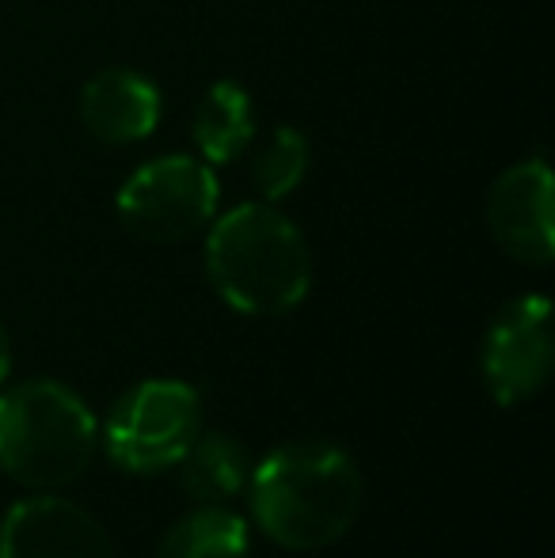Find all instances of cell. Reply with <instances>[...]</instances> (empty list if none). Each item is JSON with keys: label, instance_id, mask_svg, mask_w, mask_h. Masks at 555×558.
<instances>
[{"label": "cell", "instance_id": "obj_1", "mask_svg": "<svg viewBox=\"0 0 555 558\" xmlns=\"http://www.w3.org/2000/svg\"><path fill=\"white\" fill-rule=\"evenodd\" d=\"M252 521L286 551H319L354 529L362 471L354 456L327 441H293L267 452L248 475Z\"/></svg>", "mask_w": 555, "mask_h": 558}, {"label": "cell", "instance_id": "obj_2", "mask_svg": "<svg viewBox=\"0 0 555 558\" xmlns=\"http://www.w3.org/2000/svg\"><path fill=\"white\" fill-rule=\"evenodd\" d=\"M206 274L240 316H286L312 289V251L275 202H244L209 221Z\"/></svg>", "mask_w": 555, "mask_h": 558}, {"label": "cell", "instance_id": "obj_3", "mask_svg": "<svg viewBox=\"0 0 555 558\" xmlns=\"http://www.w3.org/2000/svg\"><path fill=\"white\" fill-rule=\"evenodd\" d=\"M99 422L73 388L23 380L0 391V471L31 490H61L92 468Z\"/></svg>", "mask_w": 555, "mask_h": 558}, {"label": "cell", "instance_id": "obj_4", "mask_svg": "<svg viewBox=\"0 0 555 558\" xmlns=\"http://www.w3.org/2000/svg\"><path fill=\"white\" fill-rule=\"evenodd\" d=\"M202 434V399L186 380H141L104 422V448L122 471L176 468Z\"/></svg>", "mask_w": 555, "mask_h": 558}, {"label": "cell", "instance_id": "obj_5", "mask_svg": "<svg viewBox=\"0 0 555 558\" xmlns=\"http://www.w3.org/2000/svg\"><path fill=\"white\" fill-rule=\"evenodd\" d=\"M221 186L206 160L171 153L141 163L122 183L119 221L145 243H183L217 217Z\"/></svg>", "mask_w": 555, "mask_h": 558}, {"label": "cell", "instance_id": "obj_6", "mask_svg": "<svg viewBox=\"0 0 555 558\" xmlns=\"http://www.w3.org/2000/svg\"><path fill=\"white\" fill-rule=\"evenodd\" d=\"M483 384L503 407L529 403L548 384L555 365L552 301L529 293L510 301L487 327L483 338Z\"/></svg>", "mask_w": 555, "mask_h": 558}, {"label": "cell", "instance_id": "obj_7", "mask_svg": "<svg viewBox=\"0 0 555 558\" xmlns=\"http://www.w3.org/2000/svg\"><path fill=\"white\" fill-rule=\"evenodd\" d=\"M487 228L510 258L548 266L555 258V186L548 160L533 156L495 179L487 194Z\"/></svg>", "mask_w": 555, "mask_h": 558}, {"label": "cell", "instance_id": "obj_8", "mask_svg": "<svg viewBox=\"0 0 555 558\" xmlns=\"http://www.w3.org/2000/svg\"><path fill=\"white\" fill-rule=\"evenodd\" d=\"M0 558H114V547L84 506L38 490L0 521Z\"/></svg>", "mask_w": 555, "mask_h": 558}, {"label": "cell", "instance_id": "obj_9", "mask_svg": "<svg viewBox=\"0 0 555 558\" xmlns=\"http://www.w3.org/2000/svg\"><path fill=\"white\" fill-rule=\"evenodd\" d=\"M164 99L134 69H104L81 88V122L104 145H134L160 125Z\"/></svg>", "mask_w": 555, "mask_h": 558}, {"label": "cell", "instance_id": "obj_10", "mask_svg": "<svg viewBox=\"0 0 555 558\" xmlns=\"http://www.w3.org/2000/svg\"><path fill=\"white\" fill-rule=\"evenodd\" d=\"M255 99L240 81H217L194 111V145L206 163H232L255 141Z\"/></svg>", "mask_w": 555, "mask_h": 558}, {"label": "cell", "instance_id": "obj_11", "mask_svg": "<svg viewBox=\"0 0 555 558\" xmlns=\"http://www.w3.org/2000/svg\"><path fill=\"white\" fill-rule=\"evenodd\" d=\"M183 471V490L198 498L202 506H225L237 494H244L248 475H252V460H248L244 445L229 434H198L186 456L176 463Z\"/></svg>", "mask_w": 555, "mask_h": 558}, {"label": "cell", "instance_id": "obj_12", "mask_svg": "<svg viewBox=\"0 0 555 558\" xmlns=\"http://www.w3.org/2000/svg\"><path fill=\"white\" fill-rule=\"evenodd\" d=\"M156 558H252V529L232 509L198 506L171 524Z\"/></svg>", "mask_w": 555, "mask_h": 558}, {"label": "cell", "instance_id": "obj_13", "mask_svg": "<svg viewBox=\"0 0 555 558\" xmlns=\"http://www.w3.org/2000/svg\"><path fill=\"white\" fill-rule=\"evenodd\" d=\"M309 175V141L293 125H278L252 160V183L263 202H281Z\"/></svg>", "mask_w": 555, "mask_h": 558}, {"label": "cell", "instance_id": "obj_14", "mask_svg": "<svg viewBox=\"0 0 555 558\" xmlns=\"http://www.w3.org/2000/svg\"><path fill=\"white\" fill-rule=\"evenodd\" d=\"M8 373H12V342H8V331L0 327V388H4Z\"/></svg>", "mask_w": 555, "mask_h": 558}]
</instances>
